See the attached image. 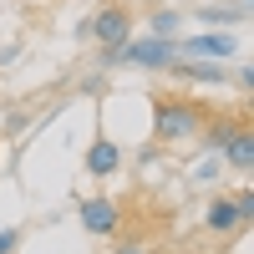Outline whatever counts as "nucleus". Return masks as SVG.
Listing matches in <instances>:
<instances>
[{
  "mask_svg": "<svg viewBox=\"0 0 254 254\" xmlns=\"http://www.w3.org/2000/svg\"><path fill=\"white\" fill-rule=\"evenodd\" d=\"M203 117H208L203 102H193V97H173V92H168V97L153 102V137L168 142V147L193 142L198 127H203Z\"/></svg>",
  "mask_w": 254,
  "mask_h": 254,
  "instance_id": "obj_1",
  "label": "nucleus"
},
{
  "mask_svg": "<svg viewBox=\"0 0 254 254\" xmlns=\"http://www.w3.org/2000/svg\"><path fill=\"white\" fill-rule=\"evenodd\" d=\"M178 61L173 36H127L122 46H102V66H142V71H168Z\"/></svg>",
  "mask_w": 254,
  "mask_h": 254,
  "instance_id": "obj_2",
  "label": "nucleus"
},
{
  "mask_svg": "<svg viewBox=\"0 0 254 254\" xmlns=\"http://www.w3.org/2000/svg\"><path fill=\"white\" fill-rule=\"evenodd\" d=\"M76 219H81V229H87L92 239H112L122 229V208H117V198H81Z\"/></svg>",
  "mask_w": 254,
  "mask_h": 254,
  "instance_id": "obj_3",
  "label": "nucleus"
},
{
  "mask_svg": "<svg viewBox=\"0 0 254 254\" xmlns=\"http://www.w3.org/2000/svg\"><path fill=\"white\" fill-rule=\"evenodd\" d=\"M87 20H92V36L102 41V46H122V41L132 36V10H127V5H102Z\"/></svg>",
  "mask_w": 254,
  "mask_h": 254,
  "instance_id": "obj_4",
  "label": "nucleus"
},
{
  "mask_svg": "<svg viewBox=\"0 0 254 254\" xmlns=\"http://www.w3.org/2000/svg\"><path fill=\"white\" fill-rule=\"evenodd\" d=\"M239 51V36H224V31H208V36H188L178 41V56H198V61H229Z\"/></svg>",
  "mask_w": 254,
  "mask_h": 254,
  "instance_id": "obj_5",
  "label": "nucleus"
},
{
  "mask_svg": "<svg viewBox=\"0 0 254 254\" xmlns=\"http://www.w3.org/2000/svg\"><path fill=\"white\" fill-rule=\"evenodd\" d=\"M219 163H229L234 173H254V132H249V122H239V127H234V137L224 142Z\"/></svg>",
  "mask_w": 254,
  "mask_h": 254,
  "instance_id": "obj_6",
  "label": "nucleus"
},
{
  "mask_svg": "<svg viewBox=\"0 0 254 254\" xmlns=\"http://www.w3.org/2000/svg\"><path fill=\"white\" fill-rule=\"evenodd\" d=\"M117 168H122V147L112 137H92V147H87V173L92 178H112Z\"/></svg>",
  "mask_w": 254,
  "mask_h": 254,
  "instance_id": "obj_7",
  "label": "nucleus"
},
{
  "mask_svg": "<svg viewBox=\"0 0 254 254\" xmlns=\"http://www.w3.org/2000/svg\"><path fill=\"white\" fill-rule=\"evenodd\" d=\"M203 224H208V234H219V239L229 234V229H244V224H239V208H234V198H224V193H219V198H208V208H203Z\"/></svg>",
  "mask_w": 254,
  "mask_h": 254,
  "instance_id": "obj_8",
  "label": "nucleus"
},
{
  "mask_svg": "<svg viewBox=\"0 0 254 254\" xmlns=\"http://www.w3.org/2000/svg\"><path fill=\"white\" fill-rule=\"evenodd\" d=\"M173 71L183 81H224V61H198V56H178Z\"/></svg>",
  "mask_w": 254,
  "mask_h": 254,
  "instance_id": "obj_9",
  "label": "nucleus"
},
{
  "mask_svg": "<svg viewBox=\"0 0 254 254\" xmlns=\"http://www.w3.org/2000/svg\"><path fill=\"white\" fill-rule=\"evenodd\" d=\"M244 10H249V5H234V10H224V5H203L198 15L208 20V26H234V20H244Z\"/></svg>",
  "mask_w": 254,
  "mask_h": 254,
  "instance_id": "obj_10",
  "label": "nucleus"
},
{
  "mask_svg": "<svg viewBox=\"0 0 254 254\" xmlns=\"http://www.w3.org/2000/svg\"><path fill=\"white\" fill-rule=\"evenodd\" d=\"M229 198H234V208H239V224L249 229L254 224V188H239V193H229Z\"/></svg>",
  "mask_w": 254,
  "mask_h": 254,
  "instance_id": "obj_11",
  "label": "nucleus"
},
{
  "mask_svg": "<svg viewBox=\"0 0 254 254\" xmlns=\"http://www.w3.org/2000/svg\"><path fill=\"white\" fill-rule=\"evenodd\" d=\"M178 31V10H158L153 15V36H173Z\"/></svg>",
  "mask_w": 254,
  "mask_h": 254,
  "instance_id": "obj_12",
  "label": "nucleus"
},
{
  "mask_svg": "<svg viewBox=\"0 0 254 254\" xmlns=\"http://www.w3.org/2000/svg\"><path fill=\"white\" fill-rule=\"evenodd\" d=\"M20 239H26L20 229H0V254H15V249H20Z\"/></svg>",
  "mask_w": 254,
  "mask_h": 254,
  "instance_id": "obj_13",
  "label": "nucleus"
},
{
  "mask_svg": "<svg viewBox=\"0 0 254 254\" xmlns=\"http://www.w3.org/2000/svg\"><path fill=\"white\" fill-rule=\"evenodd\" d=\"M112 254H153V249H147V244H142V239H122V244H117V249H112Z\"/></svg>",
  "mask_w": 254,
  "mask_h": 254,
  "instance_id": "obj_14",
  "label": "nucleus"
},
{
  "mask_svg": "<svg viewBox=\"0 0 254 254\" xmlns=\"http://www.w3.org/2000/svg\"><path fill=\"white\" fill-rule=\"evenodd\" d=\"M26 122H31L26 112H10V117H5V132H10V137H15V132H26Z\"/></svg>",
  "mask_w": 254,
  "mask_h": 254,
  "instance_id": "obj_15",
  "label": "nucleus"
},
{
  "mask_svg": "<svg viewBox=\"0 0 254 254\" xmlns=\"http://www.w3.org/2000/svg\"><path fill=\"white\" fill-rule=\"evenodd\" d=\"M20 56V41H15V46H0V66H5V61H15Z\"/></svg>",
  "mask_w": 254,
  "mask_h": 254,
  "instance_id": "obj_16",
  "label": "nucleus"
},
{
  "mask_svg": "<svg viewBox=\"0 0 254 254\" xmlns=\"http://www.w3.org/2000/svg\"><path fill=\"white\" fill-rule=\"evenodd\" d=\"M239 5H249V0H239Z\"/></svg>",
  "mask_w": 254,
  "mask_h": 254,
  "instance_id": "obj_17",
  "label": "nucleus"
}]
</instances>
